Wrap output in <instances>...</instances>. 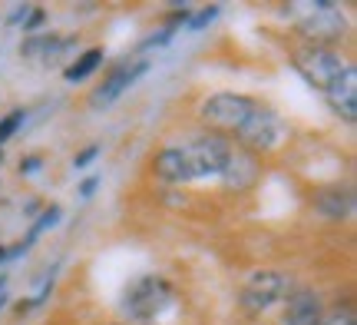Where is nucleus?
<instances>
[{
	"instance_id": "f257e3e1",
	"label": "nucleus",
	"mask_w": 357,
	"mask_h": 325,
	"mask_svg": "<svg viewBox=\"0 0 357 325\" xmlns=\"http://www.w3.org/2000/svg\"><path fill=\"white\" fill-rule=\"evenodd\" d=\"M288 13L294 17V27L314 43H331L347 30L344 10L331 0H298L288 3Z\"/></svg>"
},
{
	"instance_id": "f03ea898",
	"label": "nucleus",
	"mask_w": 357,
	"mask_h": 325,
	"mask_svg": "<svg viewBox=\"0 0 357 325\" xmlns=\"http://www.w3.org/2000/svg\"><path fill=\"white\" fill-rule=\"evenodd\" d=\"M182 150V159H185V173L189 180H202V176H222V169L229 163L231 146L225 136L218 133H205V136H195L189 146H178Z\"/></svg>"
},
{
	"instance_id": "7ed1b4c3",
	"label": "nucleus",
	"mask_w": 357,
	"mask_h": 325,
	"mask_svg": "<svg viewBox=\"0 0 357 325\" xmlns=\"http://www.w3.org/2000/svg\"><path fill=\"white\" fill-rule=\"evenodd\" d=\"M169 302H172V292L162 279H139V282H132L129 292L123 296V312L132 319V322H146V319H155V315L166 309Z\"/></svg>"
},
{
	"instance_id": "20e7f679",
	"label": "nucleus",
	"mask_w": 357,
	"mask_h": 325,
	"mask_svg": "<svg viewBox=\"0 0 357 325\" xmlns=\"http://www.w3.org/2000/svg\"><path fill=\"white\" fill-rule=\"evenodd\" d=\"M235 136L242 140L248 150H255V153H265V150H275V146L284 140V123L275 110H268V106H258L252 110V117L245 120L242 127L235 130Z\"/></svg>"
},
{
	"instance_id": "39448f33",
	"label": "nucleus",
	"mask_w": 357,
	"mask_h": 325,
	"mask_svg": "<svg viewBox=\"0 0 357 325\" xmlns=\"http://www.w3.org/2000/svg\"><path fill=\"white\" fill-rule=\"evenodd\" d=\"M288 292H291V279L284 273H255L242 289V309L258 315L288 299Z\"/></svg>"
},
{
	"instance_id": "423d86ee",
	"label": "nucleus",
	"mask_w": 357,
	"mask_h": 325,
	"mask_svg": "<svg viewBox=\"0 0 357 325\" xmlns=\"http://www.w3.org/2000/svg\"><path fill=\"white\" fill-rule=\"evenodd\" d=\"M252 110H255V100H248L242 93H215L202 103V120L218 127V130L235 133L245 120L252 117Z\"/></svg>"
},
{
	"instance_id": "0eeeda50",
	"label": "nucleus",
	"mask_w": 357,
	"mask_h": 325,
	"mask_svg": "<svg viewBox=\"0 0 357 325\" xmlns=\"http://www.w3.org/2000/svg\"><path fill=\"white\" fill-rule=\"evenodd\" d=\"M298 70H301V77L314 87V90H331L337 77L344 73V64H341V57L331 50H324V47H311L298 57Z\"/></svg>"
},
{
	"instance_id": "6e6552de",
	"label": "nucleus",
	"mask_w": 357,
	"mask_h": 325,
	"mask_svg": "<svg viewBox=\"0 0 357 325\" xmlns=\"http://www.w3.org/2000/svg\"><path fill=\"white\" fill-rule=\"evenodd\" d=\"M149 70V64L146 60H139V64H129V66H119V70H113L109 77L102 80L100 87L93 90V110H109V106L123 96V93L136 83V80L142 77Z\"/></svg>"
},
{
	"instance_id": "1a4fd4ad",
	"label": "nucleus",
	"mask_w": 357,
	"mask_h": 325,
	"mask_svg": "<svg viewBox=\"0 0 357 325\" xmlns=\"http://www.w3.org/2000/svg\"><path fill=\"white\" fill-rule=\"evenodd\" d=\"M321 299L311 292V289H294L288 296V305H284V325H321Z\"/></svg>"
},
{
	"instance_id": "9d476101",
	"label": "nucleus",
	"mask_w": 357,
	"mask_h": 325,
	"mask_svg": "<svg viewBox=\"0 0 357 325\" xmlns=\"http://www.w3.org/2000/svg\"><path fill=\"white\" fill-rule=\"evenodd\" d=\"M328 100H331V106L347 120V123H354L357 120V73H354V66H344V73H341L337 83L328 90Z\"/></svg>"
},
{
	"instance_id": "9b49d317",
	"label": "nucleus",
	"mask_w": 357,
	"mask_h": 325,
	"mask_svg": "<svg viewBox=\"0 0 357 325\" xmlns=\"http://www.w3.org/2000/svg\"><path fill=\"white\" fill-rule=\"evenodd\" d=\"M222 180H225L229 189H248V186L258 180L255 157H252V153H235V150H231L229 163H225V169H222Z\"/></svg>"
},
{
	"instance_id": "f8f14e48",
	"label": "nucleus",
	"mask_w": 357,
	"mask_h": 325,
	"mask_svg": "<svg viewBox=\"0 0 357 325\" xmlns=\"http://www.w3.org/2000/svg\"><path fill=\"white\" fill-rule=\"evenodd\" d=\"M314 206H318V212L331 216V219H347L354 212V193L341 189V186H328V189L314 193Z\"/></svg>"
},
{
	"instance_id": "ddd939ff",
	"label": "nucleus",
	"mask_w": 357,
	"mask_h": 325,
	"mask_svg": "<svg viewBox=\"0 0 357 325\" xmlns=\"http://www.w3.org/2000/svg\"><path fill=\"white\" fill-rule=\"evenodd\" d=\"M73 47V40L70 37H30L20 47V57H26V60H43V64H53V60H60L66 50Z\"/></svg>"
},
{
	"instance_id": "4468645a",
	"label": "nucleus",
	"mask_w": 357,
	"mask_h": 325,
	"mask_svg": "<svg viewBox=\"0 0 357 325\" xmlns=\"http://www.w3.org/2000/svg\"><path fill=\"white\" fill-rule=\"evenodd\" d=\"M155 173L166 182H189V173H185V159H182V150L178 146H169L155 157Z\"/></svg>"
},
{
	"instance_id": "2eb2a0df",
	"label": "nucleus",
	"mask_w": 357,
	"mask_h": 325,
	"mask_svg": "<svg viewBox=\"0 0 357 325\" xmlns=\"http://www.w3.org/2000/svg\"><path fill=\"white\" fill-rule=\"evenodd\" d=\"M60 216H63V209H60V206L43 209V212H40V216H37V222L30 226V233H26V239H24V243H20V246H24V249H30V246H33V243H37V239H40V236L47 233V229H53V226L60 222Z\"/></svg>"
},
{
	"instance_id": "dca6fc26",
	"label": "nucleus",
	"mask_w": 357,
	"mask_h": 325,
	"mask_svg": "<svg viewBox=\"0 0 357 325\" xmlns=\"http://www.w3.org/2000/svg\"><path fill=\"white\" fill-rule=\"evenodd\" d=\"M100 64H102V50H86L77 64L66 70V80H70V83H79V80H86Z\"/></svg>"
},
{
	"instance_id": "f3484780",
	"label": "nucleus",
	"mask_w": 357,
	"mask_h": 325,
	"mask_svg": "<svg viewBox=\"0 0 357 325\" xmlns=\"http://www.w3.org/2000/svg\"><path fill=\"white\" fill-rule=\"evenodd\" d=\"M24 120H26L24 110H13V113H7V117L0 120V143H7V140L13 136V133H17L20 127H24Z\"/></svg>"
},
{
	"instance_id": "a211bd4d",
	"label": "nucleus",
	"mask_w": 357,
	"mask_h": 325,
	"mask_svg": "<svg viewBox=\"0 0 357 325\" xmlns=\"http://www.w3.org/2000/svg\"><path fill=\"white\" fill-rule=\"evenodd\" d=\"M321 325H357V315L351 305H344V309H334L331 315H321Z\"/></svg>"
},
{
	"instance_id": "6ab92c4d",
	"label": "nucleus",
	"mask_w": 357,
	"mask_h": 325,
	"mask_svg": "<svg viewBox=\"0 0 357 325\" xmlns=\"http://www.w3.org/2000/svg\"><path fill=\"white\" fill-rule=\"evenodd\" d=\"M43 20H47V13L40 10V7H30L26 17L20 20V27H24V30H37V27H43Z\"/></svg>"
},
{
	"instance_id": "aec40b11",
	"label": "nucleus",
	"mask_w": 357,
	"mask_h": 325,
	"mask_svg": "<svg viewBox=\"0 0 357 325\" xmlns=\"http://www.w3.org/2000/svg\"><path fill=\"white\" fill-rule=\"evenodd\" d=\"M215 17H218V7H205V10L202 13H199V17H192V30H202V27H208V24H212V20H215Z\"/></svg>"
},
{
	"instance_id": "412c9836",
	"label": "nucleus",
	"mask_w": 357,
	"mask_h": 325,
	"mask_svg": "<svg viewBox=\"0 0 357 325\" xmlns=\"http://www.w3.org/2000/svg\"><path fill=\"white\" fill-rule=\"evenodd\" d=\"M96 157H100V146H86V150H83V153H79V157L73 159V166L83 169V166H89V163H93Z\"/></svg>"
},
{
	"instance_id": "4be33fe9",
	"label": "nucleus",
	"mask_w": 357,
	"mask_h": 325,
	"mask_svg": "<svg viewBox=\"0 0 357 325\" xmlns=\"http://www.w3.org/2000/svg\"><path fill=\"white\" fill-rule=\"evenodd\" d=\"M100 176H86V182H83V186H79V196H93L96 193V186H100Z\"/></svg>"
},
{
	"instance_id": "5701e85b",
	"label": "nucleus",
	"mask_w": 357,
	"mask_h": 325,
	"mask_svg": "<svg viewBox=\"0 0 357 325\" xmlns=\"http://www.w3.org/2000/svg\"><path fill=\"white\" fill-rule=\"evenodd\" d=\"M40 166V159H26V163H24V166H20V169H24V173H33V169H37Z\"/></svg>"
},
{
	"instance_id": "b1692460",
	"label": "nucleus",
	"mask_w": 357,
	"mask_h": 325,
	"mask_svg": "<svg viewBox=\"0 0 357 325\" xmlns=\"http://www.w3.org/2000/svg\"><path fill=\"white\" fill-rule=\"evenodd\" d=\"M7 259H10V256H7V249L0 246V266H3V262H7Z\"/></svg>"
},
{
	"instance_id": "393cba45",
	"label": "nucleus",
	"mask_w": 357,
	"mask_h": 325,
	"mask_svg": "<svg viewBox=\"0 0 357 325\" xmlns=\"http://www.w3.org/2000/svg\"><path fill=\"white\" fill-rule=\"evenodd\" d=\"M3 302H7V296H3V292H0V309H3Z\"/></svg>"
},
{
	"instance_id": "a878e982",
	"label": "nucleus",
	"mask_w": 357,
	"mask_h": 325,
	"mask_svg": "<svg viewBox=\"0 0 357 325\" xmlns=\"http://www.w3.org/2000/svg\"><path fill=\"white\" fill-rule=\"evenodd\" d=\"M3 286H7V279H0V292H3Z\"/></svg>"
},
{
	"instance_id": "bb28decb",
	"label": "nucleus",
	"mask_w": 357,
	"mask_h": 325,
	"mask_svg": "<svg viewBox=\"0 0 357 325\" xmlns=\"http://www.w3.org/2000/svg\"><path fill=\"white\" fill-rule=\"evenodd\" d=\"M0 163H3V153H0Z\"/></svg>"
}]
</instances>
